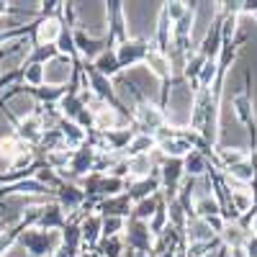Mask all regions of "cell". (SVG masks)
<instances>
[{"mask_svg": "<svg viewBox=\"0 0 257 257\" xmlns=\"http://www.w3.org/2000/svg\"><path fill=\"white\" fill-rule=\"evenodd\" d=\"M137 116H139L142 126H144V128H149V132H157V128L162 126V113L155 108L152 103H139Z\"/></svg>", "mask_w": 257, "mask_h": 257, "instance_id": "cell-1", "label": "cell"}, {"mask_svg": "<svg viewBox=\"0 0 257 257\" xmlns=\"http://www.w3.org/2000/svg\"><path fill=\"white\" fill-rule=\"evenodd\" d=\"M144 52H147V47L142 41H126V44L116 52V57H118V64H126V62H137Z\"/></svg>", "mask_w": 257, "mask_h": 257, "instance_id": "cell-2", "label": "cell"}, {"mask_svg": "<svg viewBox=\"0 0 257 257\" xmlns=\"http://www.w3.org/2000/svg\"><path fill=\"white\" fill-rule=\"evenodd\" d=\"M59 34H62L59 21H57V18H47L44 24L39 26V34H36V36H39V41H41V44H47V41H54Z\"/></svg>", "mask_w": 257, "mask_h": 257, "instance_id": "cell-3", "label": "cell"}, {"mask_svg": "<svg viewBox=\"0 0 257 257\" xmlns=\"http://www.w3.org/2000/svg\"><path fill=\"white\" fill-rule=\"evenodd\" d=\"M221 234H224V239H226L229 244H234V249H239V244L249 239V234H247V231H244V226H239V224H231V226L226 224Z\"/></svg>", "mask_w": 257, "mask_h": 257, "instance_id": "cell-4", "label": "cell"}, {"mask_svg": "<svg viewBox=\"0 0 257 257\" xmlns=\"http://www.w3.org/2000/svg\"><path fill=\"white\" fill-rule=\"evenodd\" d=\"M98 72L105 77V75H113L121 64H118V57H116V52H100V57H98Z\"/></svg>", "mask_w": 257, "mask_h": 257, "instance_id": "cell-5", "label": "cell"}, {"mask_svg": "<svg viewBox=\"0 0 257 257\" xmlns=\"http://www.w3.org/2000/svg\"><path fill=\"white\" fill-rule=\"evenodd\" d=\"M147 64H149V67H152V72L160 75V77H167V72H170V59H167L162 52H149V54H147Z\"/></svg>", "mask_w": 257, "mask_h": 257, "instance_id": "cell-6", "label": "cell"}, {"mask_svg": "<svg viewBox=\"0 0 257 257\" xmlns=\"http://www.w3.org/2000/svg\"><path fill=\"white\" fill-rule=\"evenodd\" d=\"M196 211L201 213L203 219H211V216H219V213H221V206H219L216 198L206 196V198H198L196 201Z\"/></svg>", "mask_w": 257, "mask_h": 257, "instance_id": "cell-7", "label": "cell"}, {"mask_svg": "<svg viewBox=\"0 0 257 257\" xmlns=\"http://www.w3.org/2000/svg\"><path fill=\"white\" fill-rule=\"evenodd\" d=\"M128 170L137 175V178H144L149 170H152V157L149 155H139V157H132V162H128Z\"/></svg>", "mask_w": 257, "mask_h": 257, "instance_id": "cell-8", "label": "cell"}, {"mask_svg": "<svg viewBox=\"0 0 257 257\" xmlns=\"http://www.w3.org/2000/svg\"><path fill=\"white\" fill-rule=\"evenodd\" d=\"M157 142H155V137H137L134 142H132V147H128V149H132V155L134 157H139V155H149V152H152V147H155Z\"/></svg>", "mask_w": 257, "mask_h": 257, "instance_id": "cell-9", "label": "cell"}, {"mask_svg": "<svg viewBox=\"0 0 257 257\" xmlns=\"http://www.w3.org/2000/svg\"><path fill=\"white\" fill-rule=\"evenodd\" d=\"M39 118H34V116H29V118H24V123H21V137H26V139H31V142H36L39 137H41V132H39Z\"/></svg>", "mask_w": 257, "mask_h": 257, "instance_id": "cell-10", "label": "cell"}, {"mask_svg": "<svg viewBox=\"0 0 257 257\" xmlns=\"http://www.w3.org/2000/svg\"><path fill=\"white\" fill-rule=\"evenodd\" d=\"M185 170H188V173H193V175H203L206 160H203L201 155H196V152H190V155L185 157Z\"/></svg>", "mask_w": 257, "mask_h": 257, "instance_id": "cell-11", "label": "cell"}, {"mask_svg": "<svg viewBox=\"0 0 257 257\" xmlns=\"http://www.w3.org/2000/svg\"><path fill=\"white\" fill-rule=\"evenodd\" d=\"M234 180H239V183H247V180H254V173H252V167L239 162V165H234L231 167V173H229Z\"/></svg>", "mask_w": 257, "mask_h": 257, "instance_id": "cell-12", "label": "cell"}, {"mask_svg": "<svg viewBox=\"0 0 257 257\" xmlns=\"http://www.w3.org/2000/svg\"><path fill=\"white\" fill-rule=\"evenodd\" d=\"M170 21H180V18H185L188 16V8L183 6V3H170V6H165V11H162Z\"/></svg>", "mask_w": 257, "mask_h": 257, "instance_id": "cell-13", "label": "cell"}, {"mask_svg": "<svg viewBox=\"0 0 257 257\" xmlns=\"http://www.w3.org/2000/svg\"><path fill=\"white\" fill-rule=\"evenodd\" d=\"M152 213H155V201L152 198H144V201L137 203V216L139 219H149Z\"/></svg>", "mask_w": 257, "mask_h": 257, "instance_id": "cell-14", "label": "cell"}, {"mask_svg": "<svg viewBox=\"0 0 257 257\" xmlns=\"http://www.w3.org/2000/svg\"><path fill=\"white\" fill-rule=\"evenodd\" d=\"M213 75H216V62H213V59H206V64L201 67V82L208 85V82L213 80Z\"/></svg>", "mask_w": 257, "mask_h": 257, "instance_id": "cell-15", "label": "cell"}, {"mask_svg": "<svg viewBox=\"0 0 257 257\" xmlns=\"http://www.w3.org/2000/svg\"><path fill=\"white\" fill-rule=\"evenodd\" d=\"M121 226H123V219H118V216H111L108 221L103 224V229H105V234H108V237H113V234H116Z\"/></svg>", "mask_w": 257, "mask_h": 257, "instance_id": "cell-16", "label": "cell"}, {"mask_svg": "<svg viewBox=\"0 0 257 257\" xmlns=\"http://www.w3.org/2000/svg\"><path fill=\"white\" fill-rule=\"evenodd\" d=\"M41 75H44L41 72V64H31V70L26 72V80L29 82H41Z\"/></svg>", "mask_w": 257, "mask_h": 257, "instance_id": "cell-17", "label": "cell"}, {"mask_svg": "<svg viewBox=\"0 0 257 257\" xmlns=\"http://www.w3.org/2000/svg\"><path fill=\"white\" fill-rule=\"evenodd\" d=\"M8 244H11V234H0V252H6Z\"/></svg>", "mask_w": 257, "mask_h": 257, "instance_id": "cell-18", "label": "cell"}, {"mask_svg": "<svg viewBox=\"0 0 257 257\" xmlns=\"http://www.w3.org/2000/svg\"><path fill=\"white\" fill-rule=\"evenodd\" d=\"M231 257H247V252H244V249H234Z\"/></svg>", "mask_w": 257, "mask_h": 257, "instance_id": "cell-19", "label": "cell"}, {"mask_svg": "<svg viewBox=\"0 0 257 257\" xmlns=\"http://www.w3.org/2000/svg\"><path fill=\"white\" fill-rule=\"evenodd\" d=\"M0 13H6V6L3 3H0Z\"/></svg>", "mask_w": 257, "mask_h": 257, "instance_id": "cell-20", "label": "cell"}]
</instances>
